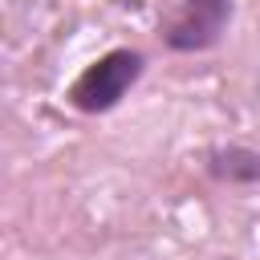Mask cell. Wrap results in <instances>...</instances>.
Segmentation results:
<instances>
[{
    "label": "cell",
    "instance_id": "cell-1",
    "mask_svg": "<svg viewBox=\"0 0 260 260\" xmlns=\"http://www.w3.org/2000/svg\"><path fill=\"white\" fill-rule=\"evenodd\" d=\"M142 65H146V57L138 49H110L106 57H98L93 65H85L77 73V81L69 85V106H77L85 114L114 110L142 77Z\"/></svg>",
    "mask_w": 260,
    "mask_h": 260
},
{
    "label": "cell",
    "instance_id": "cell-2",
    "mask_svg": "<svg viewBox=\"0 0 260 260\" xmlns=\"http://www.w3.org/2000/svg\"><path fill=\"white\" fill-rule=\"evenodd\" d=\"M228 20H232V0H183L162 41L175 53H203L223 37Z\"/></svg>",
    "mask_w": 260,
    "mask_h": 260
},
{
    "label": "cell",
    "instance_id": "cell-3",
    "mask_svg": "<svg viewBox=\"0 0 260 260\" xmlns=\"http://www.w3.org/2000/svg\"><path fill=\"white\" fill-rule=\"evenodd\" d=\"M207 175L219 183H260V150L219 146L207 154Z\"/></svg>",
    "mask_w": 260,
    "mask_h": 260
}]
</instances>
